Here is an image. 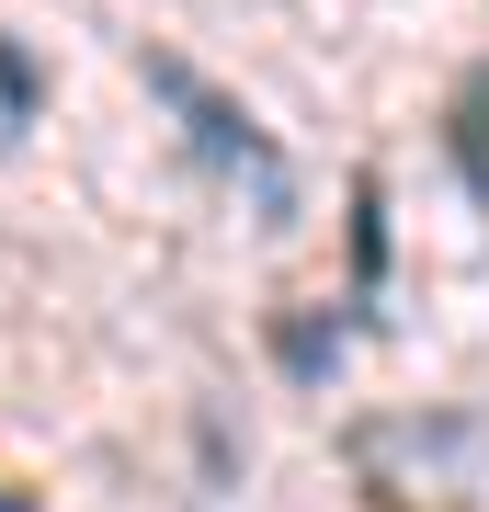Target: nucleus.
Instances as JSON below:
<instances>
[{
  "label": "nucleus",
  "mask_w": 489,
  "mask_h": 512,
  "mask_svg": "<svg viewBox=\"0 0 489 512\" xmlns=\"http://www.w3.org/2000/svg\"><path fill=\"white\" fill-rule=\"evenodd\" d=\"M353 478L376 512H489V399L353 421Z\"/></svg>",
  "instance_id": "obj_1"
},
{
  "label": "nucleus",
  "mask_w": 489,
  "mask_h": 512,
  "mask_svg": "<svg viewBox=\"0 0 489 512\" xmlns=\"http://www.w3.org/2000/svg\"><path fill=\"white\" fill-rule=\"evenodd\" d=\"M137 69H148V92H160V103L182 114V126H194V148H205V160H217V171H239V183H251V194L273 205V217H285V205H296V183H285V148H273V137L251 126V114H239V103L217 92V80H194L182 57H160V46H148Z\"/></svg>",
  "instance_id": "obj_2"
},
{
  "label": "nucleus",
  "mask_w": 489,
  "mask_h": 512,
  "mask_svg": "<svg viewBox=\"0 0 489 512\" xmlns=\"http://www.w3.org/2000/svg\"><path fill=\"white\" fill-rule=\"evenodd\" d=\"M455 160H467V194L489 205V69L455 92Z\"/></svg>",
  "instance_id": "obj_3"
},
{
  "label": "nucleus",
  "mask_w": 489,
  "mask_h": 512,
  "mask_svg": "<svg viewBox=\"0 0 489 512\" xmlns=\"http://www.w3.org/2000/svg\"><path fill=\"white\" fill-rule=\"evenodd\" d=\"M342 365V319H285V376H330Z\"/></svg>",
  "instance_id": "obj_4"
},
{
  "label": "nucleus",
  "mask_w": 489,
  "mask_h": 512,
  "mask_svg": "<svg viewBox=\"0 0 489 512\" xmlns=\"http://www.w3.org/2000/svg\"><path fill=\"white\" fill-rule=\"evenodd\" d=\"M0 126H35V57L0 35Z\"/></svg>",
  "instance_id": "obj_5"
},
{
  "label": "nucleus",
  "mask_w": 489,
  "mask_h": 512,
  "mask_svg": "<svg viewBox=\"0 0 489 512\" xmlns=\"http://www.w3.org/2000/svg\"><path fill=\"white\" fill-rule=\"evenodd\" d=\"M0 512H35V501H23V490H0Z\"/></svg>",
  "instance_id": "obj_6"
}]
</instances>
